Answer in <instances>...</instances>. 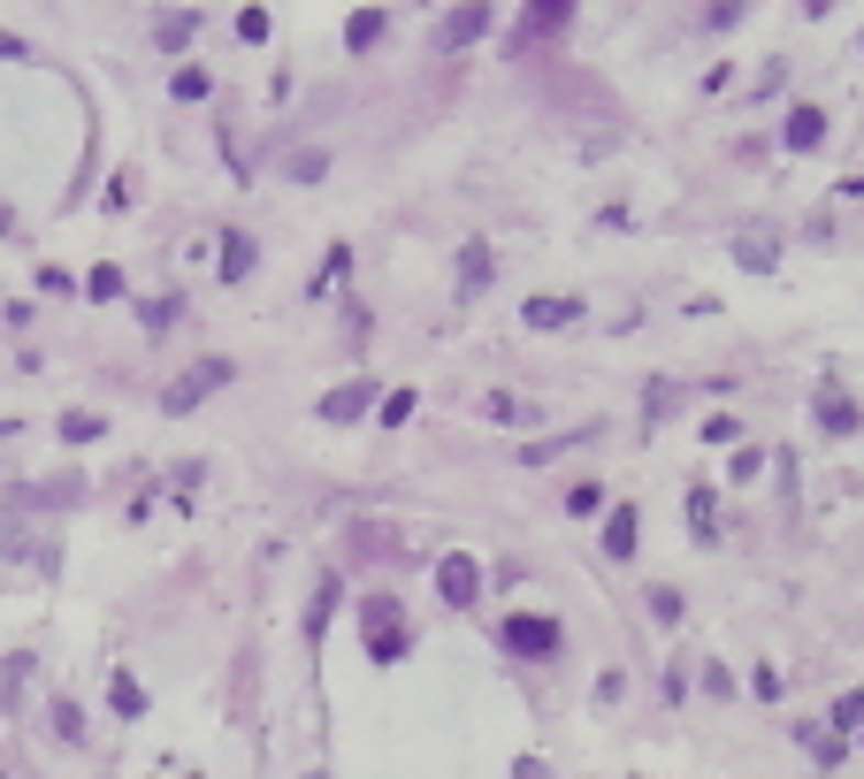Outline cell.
Segmentation results:
<instances>
[{
	"mask_svg": "<svg viewBox=\"0 0 864 779\" xmlns=\"http://www.w3.org/2000/svg\"><path fill=\"white\" fill-rule=\"evenodd\" d=\"M85 291H92V299H123V268H92Z\"/></svg>",
	"mask_w": 864,
	"mask_h": 779,
	"instance_id": "cell-24",
	"label": "cell"
},
{
	"mask_svg": "<svg viewBox=\"0 0 864 779\" xmlns=\"http://www.w3.org/2000/svg\"><path fill=\"white\" fill-rule=\"evenodd\" d=\"M154 38H162V46H191V38H199V8H176V15H162V23H154Z\"/></svg>",
	"mask_w": 864,
	"mask_h": 779,
	"instance_id": "cell-14",
	"label": "cell"
},
{
	"mask_svg": "<svg viewBox=\"0 0 864 779\" xmlns=\"http://www.w3.org/2000/svg\"><path fill=\"white\" fill-rule=\"evenodd\" d=\"M230 375H237L230 359H199L191 375H176L169 390H162V413H191V405H199V398H214V390H222Z\"/></svg>",
	"mask_w": 864,
	"mask_h": 779,
	"instance_id": "cell-2",
	"label": "cell"
},
{
	"mask_svg": "<svg viewBox=\"0 0 864 779\" xmlns=\"http://www.w3.org/2000/svg\"><path fill=\"white\" fill-rule=\"evenodd\" d=\"M498 642H506L513 657H551V649L566 642V626H558V620H543V612H513V620L498 626Z\"/></svg>",
	"mask_w": 864,
	"mask_h": 779,
	"instance_id": "cell-3",
	"label": "cell"
},
{
	"mask_svg": "<svg viewBox=\"0 0 864 779\" xmlns=\"http://www.w3.org/2000/svg\"><path fill=\"white\" fill-rule=\"evenodd\" d=\"M857 742H864V726H857Z\"/></svg>",
	"mask_w": 864,
	"mask_h": 779,
	"instance_id": "cell-31",
	"label": "cell"
},
{
	"mask_svg": "<svg viewBox=\"0 0 864 779\" xmlns=\"http://www.w3.org/2000/svg\"><path fill=\"white\" fill-rule=\"evenodd\" d=\"M237 38H268V8H245L237 15Z\"/></svg>",
	"mask_w": 864,
	"mask_h": 779,
	"instance_id": "cell-29",
	"label": "cell"
},
{
	"mask_svg": "<svg viewBox=\"0 0 864 779\" xmlns=\"http://www.w3.org/2000/svg\"><path fill=\"white\" fill-rule=\"evenodd\" d=\"M734 260H742V268H773V245H765V237H742Z\"/></svg>",
	"mask_w": 864,
	"mask_h": 779,
	"instance_id": "cell-26",
	"label": "cell"
},
{
	"mask_svg": "<svg viewBox=\"0 0 864 779\" xmlns=\"http://www.w3.org/2000/svg\"><path fill=\"white\" fill-rule=\"evenodd\" d=\"M490 23H498V8H483V0H467V8H452V15L436 23V46H444V54H452V46H475V38H483Z\"/></svg>",
	"mask_w": 864,
	"mask_h": 779,
	"instance_id": "cell-6",
	"label": "cell"
},
{
	"mask_svg": "<svg viewBox=\"0 0 864 779\" xmlns=\"http://www.w3.org/2000/svg\"><path fill=\"white\" fill-rule=\"evenodd\" d=\"M108 703H115L123 719H146V688H139L131 672H115V688H108Z\"/></svg>",
	"mask_w": 864,
	"mask_h": 779,
	"instance_id": "cell-16",
	"label": "cell"
},
{
	"mask_svg": "<svg viewBox=\"0 0 864 779\" xmlns=\"http://www.w3.org/2000/svg\"><path fill=\"white\" fill-rule=\"evenodd\" d=\"M367 405H375V382H345V390H330V398H322V421H330V429H352Z\"/></svg>",
	"mask_w": 864,
	"mask_h": 779,
	"instance_id": "cell-8",
	"label": "cell"
},
{
	"mask_svg": "<svg viewBox=\"0 0 864 779\" xmlns=\"http://www.w3.org/2000/svg\"><path fill=\"white\" fill-rule=\"evenodd\" d=\"M169 92H176V100H207V92H214V77H207V69H176Z\"/></svg>",
	"mask_w": 864,
	"mask_h": 779,
	"instance_id": "cell-20",
	"label": "cell"
},
{
	"mask_svg": "<svg viewBox=\"0 0 864 779\" xmlns=\"http://www.w3.org/2000/svg\"><path fill=\"white\" fill-rule=\"evenodd\" d=\"M383 31H390V15H383V8H359V15L345 23V46H352V54H367Z\"/></svg>",
	"mask_w": 864,
	"mask_h": 779,
	"instance_id": "cell-13",
	"label": "cell"
},
{
	"mask_svg": "<svg viewBox=\"0 0 864 779\" xmlns=\"http://www.w3.org/2000/svg\"><path fill=\"white\" fill-rule=\"evenodd\" d=\"M253 260H261V245H253L245 230H230V237H222V283H245Z\"/></svg>",
	"mask_w": 864,
	"mask_h": 779,
	"instance_id": "cell-11",
	"label": "cell"
},
{
	"mask_svg": "<svg viewBox=\"0 0 864 779\" xmlns=\"http://www.w3.org/2000/svg\"><path fill=\"white\" fill-rule=\"evenodd\" d=\"M459 276H467V291H483V283H490V253H483V245H467V260H459Z\"/></svg>",
	"mask_w": 864,
	"mask_h": 779,
	"instance_id": "cell-23",
	"label": "cell"
},
{
	"mask_svg": "<svg viewBox=\"0 0 864 779\" xmlns=\"http://www.w3.org/2000/svg\"><path fill=\"white\" fill-rule=\"evenodd\" d=\"M597 504H605V481H574L566 489V512H597Z\"/></svg>",
	"mask_w": 864,
	"mask_h": 779,
	"instance_id": "cell-25",
	"label": "cell"
},
{
	"mask_svg": "<svg viewBox=\"0 0 864 779\" xmlns=\"http://www.w3.org/2000/svg\"><path fill=\"white\" fill-rule=\"evenodd\" d=\"M176 313H184V299H146V307H139V321L162 336V329H176Z\"/></svg>",
	"mask_w": 864,
	"mask_h": 779,
	"instance_id": "cell-21",
	"label": "cell"
},
{
	"mask_svg": "<svg viewBox=\"0 0 864 779\" xmlns=\"http://www.w3.org/2000/svg\"><path fill=\"white\" fill-rule=\"evenodd\" d=\"M834 726H864V688H850V695L834 703Z\"/></svg>",
	"mask_w": 864,
	"mask_h": 779,
	"instance_id": "cell-28",
	"label": "cell"
},
{
	"mask_svg": "<svg viewBox=\"0 0 864 779\" xmlns=\"http://www.w3.org/2000/svg\"><path fill=\"white\" fill-rule=\"evenodd\" d=\"M436 597H444L452 612H475V597H483V566H475L467 550H444V558H436Z\"/></svg>",
	"mask_w": 864,
	"mask_h": 779,
	"instance_id": "cell-4",
	"label": "cell"
},
{
	"mask_svg": "<svg viewBox=\"0 0 864 779\" xmlns=\"http://www.w3.org/2000/svg\"><path fill=\"white\" fill-rule=\"evenodd\" d=\"M398 421H413V390H390L383 398V429H398Z\"/></svg>",
	"mask_w": 864,
	"mask_h": 779,
	"instance_id": "cell-27",
	"label": "cell"
},
{
	"mask_svg": "<svg viewBox=\"0 0 864 779\" xmlns=\"http://www.w3.org/2000/svg\"><path fill=\"white\" fill-rule=\"evenodd\" d=\"M811 405H819V429H827V436H857V429H864V421H857V405L842 398V382H834V375L819 382V398H811Z\"/></svg>",
	"mask_w": 864,
	"mask_h": 779,
	"instance_id": "cell-7",
	"label": "cell"
},
{
	"mask_svg": "<svg viewBox=\"0 0 864 779\" xmlns=\"http://www.w3.org/2000/svg\"><path fill=\"white\" fill-rule=\"evenodd\" d=\"M54 734H62V742H85V711H77V695H54Z\"/></svg>",
	"mask_w": 864,
	"mask_h": 779,
	"instance_id": "cell-18",
	"label": "cell"
},
{
	"mask_svg": "<svg viewBox=\"0 0 864 779\" xmlns=\"http://www.w3.org/2000/svg\"><path fill=\"white\" fill-rule=\"evenodd\" d=\"M528 329H566V321H581V299H558V291H535L528 307H520Z\"/></svg>",
	"mask_w": 864,
	"mask_h": 779,
	"instance_id": "cell-9",
	"label": "cell"
},
{
	"mask_svg": "<svg viewBox=\"0 0 864 779\" xmlns=\"http://www.w3.org/2000/svg\"><path fill=\"white\" fill-rule=\"evenodd\" d=\"M291 176H299V183H322V176H330V154H314V146L291 154Z\"/></svg>",
	"mask_w": 864,
	"mask_h": 779,
	"instance_id": "cell-22",
	"label": "cell"
},
{
	"mask_svg": "<svg viewBox=\"0 0 864 779\" xmlns=\"http://www.w3.org/2000/svg\"><path fill=\"white\" fill-rule=\"evenodd\" d=\"M307 779H330V772H307Z\"/></svg>",
	"mask_w": 864,
	"mask_h": 779,
	"instance_id": "cell-30",
	"label": "cell"
},
{
	"mask_svg": "<svg viewBox=\"0 0 864 779\" xmlns=\"http://www.w3.org/2000/svg\"><path fill=\"white\" fill-rule=\"evenodd\" d=\"M796 742H804V749H811L819 765H842V742H834L827 726H796Z\"/></svg>",
	"mask_w": 864,
	"mask_h": 779,
	"instance_id": "cell-19",
	"label": "cell"
},
{
	"mask_svg": "<svg viewBox=\"0 0 864 779\" xmlns=\"http://www.w3.org/2000/svg\"><path fill=\"white\" fill-rule=\"evenodd\" d=\"M780 138H788V154H811V146H827V115H819V108H796Z\"/></svg>",
	"mask_w": 864,
	"mask_h": 779,
	"instance_id": "cell-10",
	"label": "cell"
},
{
	"mask_svg": "<svg viewBox=\"0 0 864 779\" xmlns=\"http://www.w3.org/2000/svg\"><path fill=\"white\" fill-rule=\"evenodd\" d=\"M359 612H367V657L375 665H398L406 657V612H398V597H367Z\"/></svg>",
	"mask_w": 864,
	"mask_h": 779,
	"instance_id": "cell-1",
	"label": "cell"
},
{
	"mask_svg": "<svg viewBox=\"0 0 864 779\" xmlns=\"http://www.w3.org/2000/svg\"><path fill=\"white\" fill-rule=\"evenodd\" d=\"M337 597H345V589H337V574H322V589H314V612H307V634H314V642H322V626H330V612H337Z\"/></svg>",
	"mask_w": 864,
	"mask_h": 779,
	"instance_id": "cell-15",
	"label": "cell"
},
{
	"mask_svg": "<svg viewBox=\"0 0 864 779\" xmlns=\"http://www.w3.org/2000/svg\"><path fill=\"white\" fill-rule=\"evenodd\" d=\"M566 23H574V0H535V8H528V15H520V23H513V38H506V54H528L535 38H558Z\"/></svg>",
	"mask_w": 864,
	"mask_h": 779,
	"instance_id": "cell-5",
	"label": "cell"
},
{
	"mask_svg": "<svg viewBox=\"0 0 864 779\" xmlns=\"http://www.w3.org/2000/svg\"><path fill=\"white\" fill-rule=\"evenodd\" d=\"M635 535H643L635 504H612V520H605V558H628V550H635Z\"/></svg>",
	"mask_w": 864,
	"mask_h": 779,
	"instance_id": "cell-12",
	"label": "cell"
},
{
	"mask_svg": "<svg viewBox=\"0 0 864 779\" xmlns=\"http://www.w3.org/2000/svg\"><path fill=\"white\" fill-rule=\"evenodd\" d=\"M92 436H108L100 413H62V444H92Z\"/></svg>",
	"mask_w": 864,
	"mask_h": 779,
	"instance_id": "cell-17",
	"label": "cell"
}]
</instances>
